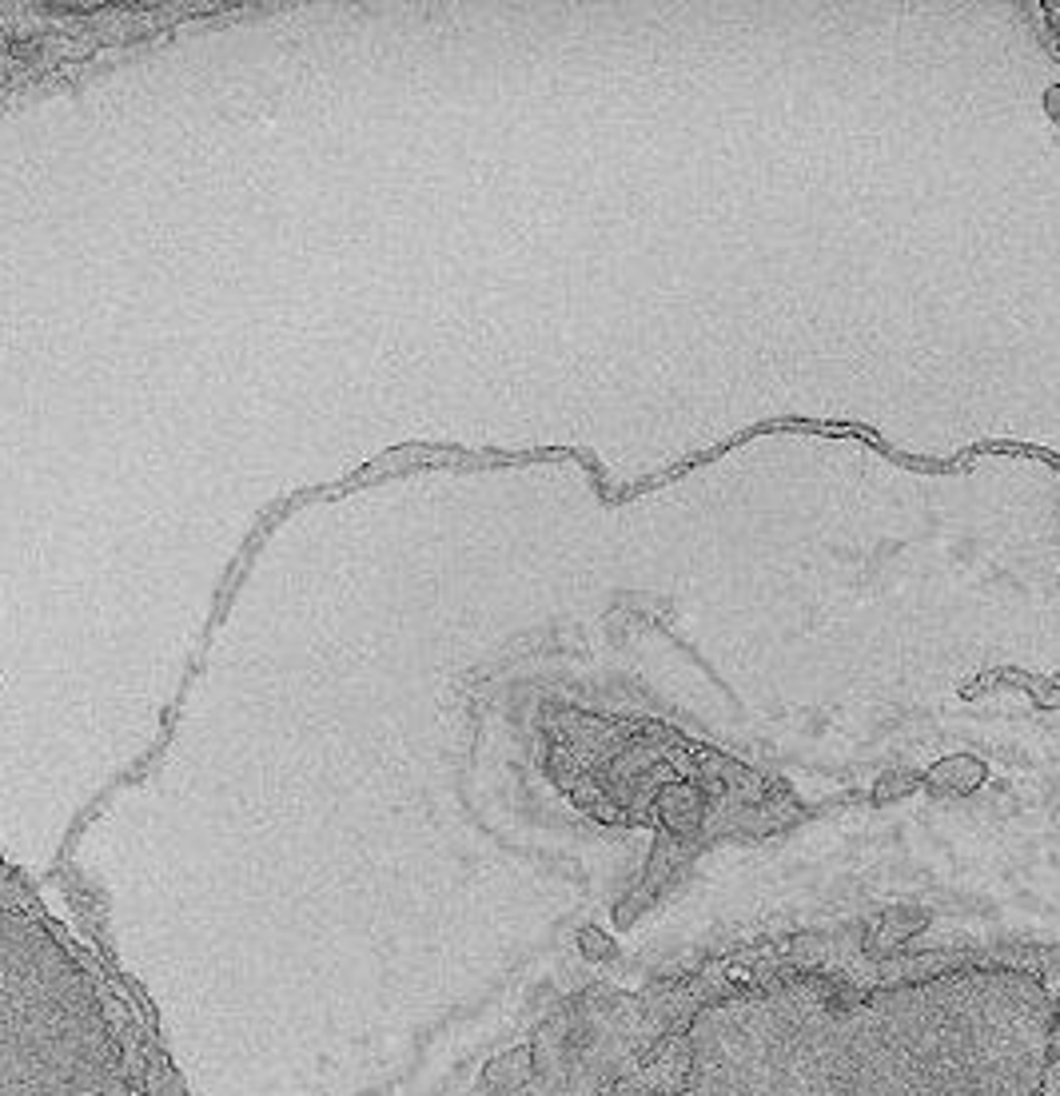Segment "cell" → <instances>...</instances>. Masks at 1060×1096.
Here are the masks:
<instances>
[{
    "label": "cell",
    "instance_id": "1",
    "mask_svg": "<svg viewBox=\"0 0 1060 1096\" xmlns=\"http://www.w3.org/2000/svg\"><path fill=\"white\" fill-rule=\"evenodd\" d=\"M0 1096H128L77 965L12 917H0Z\"/></svg>",
    "mask_w": 1060,
    "mask_h": 1096
}]
</instances>
